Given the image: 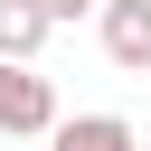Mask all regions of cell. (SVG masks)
I'll use <instances>...</instances> for the list:
<instances>
[{
	"mask_svg": "<svg viewBox=\"0 0 151 151\" xmlns=\"http://www.w3.org/2000/svg\"><path fill=\"white\" fill-rule=\"evenodd\" d=\"M94 38L123 76H151V0H94Z\"/></svg>",
	"mask_w": 151,
	"mask_h": 151,
	"instance_id": "obj_2",
	"label": "cell"
},
{
	"mask_svg": "<svg viewBox=\"0 0 151 151\" xmlns=\"http://www.w3.org/2000/svg\"><path fill=\"white\" fill-rule=\"evenodd\" d=\"M142 132L123 123V113H57L47 123V151H132Z\"/></svg>",
	"mask_w": 151,
	"mask_h": 151,
	"instance_id": "obj_3",
	"label": "cell"
},
{
	"mask_svg": "<svg viewBox=\"0 0 151 151\" xmlns=\"http://www.w3.org/2000/svg\"><path fill=\"white\" fill-rule=\"evenodd\" d=\"M47 123H57V85L38 76V57H0V132L47 142Z\"/></svg>",
	"mask_w": 151,
	"mask_h": 151,
	"instance_id": "obj_1",
	"label": "cell"
},
{
	"mask_svg": "<svg viewBox=\"0 0 151 151\" xmlns=\"http://www.w3.org/2000/svg\"><path fill=\"white\" fill-rule=\"evenodd\" d=\"M47 0H0V57H38L47 47Z\"/></svg>",
	"mask_w": 151,
	"mask_h": 151,
	"instance_id": "obj_4",
	"label": "cell"
},
{
	"mask_svg": "<svg viewBox=\"0 0 151 151\" xmlns=\"http://www.w3.org/2000/svg\"><path fill=\"white\" fill-rule=\"evenodd\" d=\"M76 9H94V0H47V19H76Z\"/></svg>",
	"mask_w": 151,
	"mask_h": 151,
	"instance_id": "obj_5",
	"label": "cell"
},
{
	"mask_svg": "<svg viewBox=\"0 0 151 151\" xmlns=\"http://www.w3.org/2000/svg\"><path fill=\"white\" fill-rule=\"evenodd\" d=\"M132 151H151V142H132Z\"/></svg>",
	"mask_w": 151,
	"mask_h": 151,
	"instance_id": "obj_6",
	"label": "cell"
}]
</instances>
